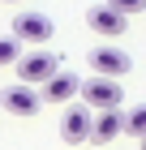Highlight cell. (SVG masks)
I'll return each mask as SVG.
<instances>
[{
  "label": "cell",
  "instance_id": "1",
  "mask_svg": "<svg viewBox=\"0 0 146 150\" xmlns=\"http://www.w3.org/2000/svg\"><path fill=\"white\" fill-rule=\"evenodd\" d=\"M82 99H86L90 112H120L125 90H120V81H112V77H86L82 81Z\"/></svg>",
  "mask_w": 146,
  "mask_h": 150
},
{
  "label": "cell",
  "instance_id": "2",
  "mask_svg": "<svg viewBox=\"0 0 146 150\" xmlns=\"http://www.w3.org/2000/svg\"><path fill=\"white\" fill-rule=\"evenodd\" d=\"M52 30H56V26H52L47 13H34V9L13 13V39H17V43H47Z\"/></svg>",
  "mask_w": 146,
  "mask_h": 150
},
{
  "label": "cell",
  "instance_id": "3",
  "mask_svg": "<svg viewBox=\"0 0 146 150\" xmlns=\"http://www.w3.org/2000/svg\"><path fill=\"white\" fill-rule=\"evenodd\" d=\"M90 69L99 73V77H125V73L133 69V60H129V52H120V47H112V43H99V47H90Z\"/></svg>",
  "mask_w": 146,
  "mask_h": 150
},
{
  "label": "cell",
  "instance_id": "4",
  "mask_svg": "<svg viewBox=\"0 0 146 150\" xmlns=\"http://www.w3.org/2000/svg\"><path fill=\"white\" fill-rule=\"evenodd\" d=\"M60 73V60H56V52H26L22 60H17V77L26 81V86H34V81H52Z\"/></svg>",
  "mask_w": 146,
  "mask_h": 150
},
{
  "label": "cell",
  "instance_id": "5",
  "mask_svg": "<svg viewBox=\"0 0 146 150\" xmlns=\"http://www.w3.org/2000/svg\"><path fill=\"white\" fill-rule=\"evenodd\" d=\"M0 107L13 112V116H34L39 107H43V90H34V86H26V81H13V86L0 90Z\"/></svg>",
  "mask_w": 146,
  "mask_h": 150
},
{
  "label": "cell",
  "instance_id": "6",
  "mask_svg": "<svg viewBox=\"0 0 146 150\" xmlns=\"http://www.w3.org/2000/svg\"><path fill=\"white\" fill-rule=\"evenodd\" d=\"M90 129H95V112H90V107H65L60 137H65L69 146H82V142H90Z\"/></svg>",
  "mask_w": 146,
  "mask_h": 150
},
{
  "label": "cell",
  "instance_id": "7",
  "mask_svg": "<svg viewBox=\"0 0 146 150\" xmlns=\"http://www.w3.org/2000/svg\"><path fill=\"white\" fill-rule=\"evenodd\" d=\"M86 26L95 30V35H108V39H116V35H125L129 17H125V13H116L112 4H95V9H86Z\"/></svg>",
  "mask_w": 146,
  "mask_h": 150
},
{
  "label": "cell",
  "instance_id": "8",
  "mask_svg": "<svg viewBox=\"0 0 146 150\" xmlns=\"http://www.w3.org/2000/svg\"><path fill=\"white\" fill-rule=\"evenodd\" d=\"M73 94H82V77H73V73H56V77L43 86V103H69Z\"/></svg>",
  "mask_w": 146,
  "mask_h": 150
},
{
  "label": "cell",
  "instance_id": "9",
  "mask_svg": "<svg viewBox=\"0 0 146 150\" xmlns=\"http://www.w3.org/2000/svg\"><path fill=\"white\" fill-rule=\"evenodd\" d=\"M125 133V112H99L95 116V129H90V142H116Z\"/></svg>",
  "mask_w": 146,
  "mask_h": 150
},
{
  "label": "cell",
  "instance_id": "10",
  "mask_svg": "<svg viewBox=\"0 0 146 150\" xmlns=\"http://www.w3.org/2000/svg\"><path fill=\"white\" fill-rule=\"evenodd\" d=\"M125 133L146 142V103H142V107H133V112H125Z\"/></svg>",
  "mask_w": 146,
  "mask_h": 150
},
{
  "label": "cell",
  "instance_id": "11",
  "mask_svg": "<svg viewBox=\"0 0 146 150\" xmlns=\"http://www.w3.org/2000/svg\"><path fill=\"white\" fill-rule=\"evenodd\" d=\"M17 60H22V43H17V39H0V64H17Z\"/></svg>",
  "mask_w": 146,
  "mask_h": 150
},
{
  "label": "cell",
  "instance_id": "12",
  "mask_svg": "<svg viewBox=\"0 0 146 150\" xmlns=\"http://www.w3.org/2000/svg\"><path fill=\"white\" fill-rule=\"evenodd\" d=\"M108 4H112L116 13H125V17H129V13H142V9H146V0H108Z\"/></svg>",
  "mask_w": 146,
  "mask_h": 150
},
{
  "label": "cell",
  "instance_id": "13",
  "mask_svg": "<svg viewBox=\"0 0 146 150\" xmlns=\"http://www.w3.org/2000/svg\"><path fill=\"white\" fill-rule=\"evenodd\" d=\"M9 4H17V0H9Z\"/></svg>",
  "mask_w": 146,
  "mask_h": 150
},
{
  "label": "cell",
  "instance_id": "14",
  "mask_svg": "<svg viewBox=\"0 0 146 150\" xmlns=\"http://www.w3.org/2000/svg\"><path fill=\"white\" fill-rule=\"evenodd\" d=\"M142 150H146V142H142Z\"/></svg>",
  "mask_w": 146,
  "mask_h": 150
}]
</instances>
